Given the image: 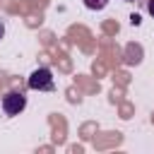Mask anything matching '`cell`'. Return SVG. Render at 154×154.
<instances>
[{
	"label": "cell",
	"mask_w": 154,
	"mask_h": 154,
	"mask_svg": "<svg viewBox=\"0 0 154 154\" xmlns=\"http://www.w3.org/2000/svg\"><path fill=\"white\" fill-rule=\"evenodd\" d=\"M84 5H87L89 10H103V7L108 5V0H84Z\"/></svg>",
	"instance_id": "obj_3"
},
{
	"label": "cell",
	"mask_w": 154,
	"mask_h": 154,
	"mask_svg": "<svg viewBox=\"0 0 154 154\" xmlns=\"http://www.w3.org/2000/svg\"><path fill=\"white\" fill-rule=\"evenodd\" d=\"M29 87L31 89H38V91H51L53 89V72L48 67H38L31 72L29 77Z\"/></svg>",
	"instance_id": "obj_1"
},
{
	"label": "cell",
	"mask_w": 154,
	"mask_h": 154,
	"mask_svg": "<svg viewBox=\"0 0 154 154\" xmlns=\"http://www.w3.org/2000/svg\"><path fill=\"white\" fill-rule=\"evenodd\" d=\"M24 106H26V96L19 94V91H10V94L2 96V111H5L7 116H17V113H22Z\"/></svg>",
	"instance_id": "obj_2"
},
{
	"label": "cell",
	"mask_w": 154,
	"mask_h": 154,
	"mask_svg": "<svg viewBox=\"0 0 154 154\" xmlns=\"http://www.w3.org/2000/svg\"><path fill=\"white\" fill-rule=\"evenodd\" d=\"M130 22H132V26H137V24H140V14H132V17H130Z\"/></svg>",
	"instance_id": "obj_4"
},
{
	"label": "cell",
	"mask_w": 154,
	"mask_h": 154,
	"mask_svg": "<svg viewBox=\"0 0 154 154\" xmlns=\"http://www.w3.org/2000/svg\"><path fill=\"white\" fill-rule=\"evenodd\" d=\"M147 10H149V14L154 17V0H149V5H147Z\"/></svg>",
	"instance_id": "obj_5"
},
{
	"label": "cell",
	"mask_w": 154,
	"mask_h": 154,
	"mask_svg": "<svg viewBox=\"0 0 154 154\" xmlns=\"http://www.w3.org/2000/svg\"><path fill=\"white\" fill-rule=\"evenodd\" d=\"M2 34H5V26H2V24H0V38H2Z\"/></svg>",
	"instance_id": "obj_6"
}]
</instances>
